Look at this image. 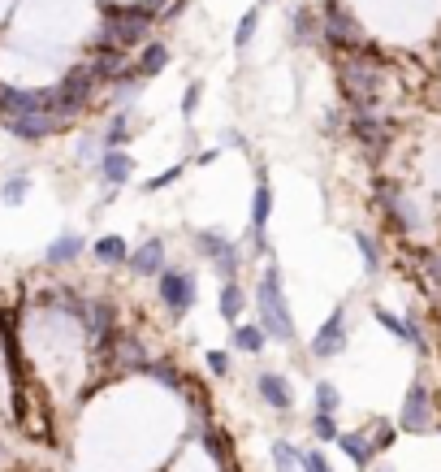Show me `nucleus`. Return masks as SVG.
<instances>
[{"mask_svg": "<svg viewBox=\"0 0 441 472\" xmlns=\"http://www.w3.org/2000/svg\"><path fill=\"white\" fill-rule=\"evenodd\" d=\"M251 308H256V321L268 334V343H282V346L299 343V326H295V312H290V299H286V277H282L277 256H268L260 277H256Z\"/></svg>", "mask_w": 441, "mask_h": 472, "instance_id": "1", "label": "nucleus"}, {"mask_svg": "<svg viewBox=\"0 0 441 472\" xmlns=\"http://www.w3.org/2000/svg\"><path fill=\"white\" fill-rule=\"evenodd\" d=\"M337 83H342L346 113H381L386 109V65L372 56V48L342 53Z\"/></svg>", "mask_w": 441, "mask_h": 472, "instance_id": "2", "label": "nucleus"}, {"mask_svg": "<svg viewBox=\"0 0 441 472\" xmlns=\"http://www.w3.org/2000/svg\"><path fill=\"white\" fill-rule=\"evenodd\" d=\"M191 247H195V256H204L212 269H216V277H221V282H238L243 260H247L243 238H230L226 230H216V226H204V230H195Z\"/></svg>", "mask_w": 441, "mask_h": 472, "instance_id": "3", "label": "nucleus"}, {"mask_svg": "<svg viewBox=\"0 0 441 472\" xmlns=\"http://www.w3.org/2000/svg\"><path fill=\"white\" fill-rule=\"evenodd\" d=\"M156 299L160 308H165V316L169 321H186L195 308V299H199V277H195L186 265H169V269L156 277Z\"/></svg>", "mask_w": 441, "mask_h": 472, "instance_id": "4", "label": "nucleus"}, {"mask_svg": "<svg viewBox=\"0 0 441 472\" xmlns=\"http://www.w3.org/2000/svg\"><path fill=\"white\" fill-rule=\"evenodd\" d=\"M372 200H376V208H381V217H386L389 230H398V235H406V238L420 230V217H416V208H411V200H406V191L398 182L381 178L372 186Z\"/></svg>", "mask_w": 441, "mask_h": 472, "instance_id": "5", "label": "nucleus"}, {"mask_svg": "<svg viewBox=\"0 0 441 472\" xmlns=\"http://www.w3.org/2000/svg\"><path fill=\"white\" fill-rule=\"evenodd\" d=\"M320 22H325V44L334 53H359V48H368V39L355 26L351 14L342 9V0H325L320 5Z\"/></svg>", "mask_w": 441, "mask_h": 472, "instance_id": "6", "label": "nucleus"}, {"mask_svg": "<svg viewBox=\"0 0 441 472\" xmlns=\"http://www.w3.org/2000/svg\"><path fill=\"white\" fill-rule=\"evenodd\" d=\"M346 343H351V326H346V304H337V308L316 326L312 343H307V356H312V360H337V356H346Z\"/></svg>", "mask_w": 441, "mask_h": 472, "instance_id": "7", "label": "nucleus"}, {"mask_svg": "<svg viewBox=\"0 0 441 472\" xmlns=\"http://www.w3.org/2000/svg\"><path fill=\"white\" fill-rule=\"evenodd\" d=\"M398 425H403L406 434H428V429H437V403H433V390H428L424 377H411V386H406Z\"/></svg>", "mask_w": 441, "mask_h": 472, "instance_id": "8", "label": "nucleus"}, {"mask_svg": "<svg viewBox=\"0 0 441 472\" xmlns=\"http://www.w3.org/2000/svg\"><path fill=\"white\" fill-rule=\"evenodd\" d=\"M53 113V87H0V117Z\"/></svg>", "mask_w": 441, "mask_h": 472, "instance_id": "9", "label": "nucleus"}, {"mask_svg": "<svg viewBox=\"0 0 441 472\" xmlns=\"http://www.w3.org/2000/svg\"><path fill=\"white\" fill-rule=\"evenodd\" d=\"M70 126V122H61L56 113H26V117H5V130L22 139V144H44V139H53L61 130Z\"/></svg>", "mask_w": 441, "mask_h": 472, "instance_id": "10", "label": "nucleus"}, {"mask_svg": "<svg viewBox=\"0 0 441 472\" xmlns=\"http://www.w3.org/2000/svg\"><path fill=\"white\" fill-rule=\"evenodd\" d=\"M125 269L135 273V277H143V282H147V277H152V282H156L160 273L169 269V243H165V238H143L139 247H130V265H125Z\"/></svg>", "mask_w": 441, "mask_h": 472, "instance_id": "11", "label": "nucleus"}, {"mask_svg": "<svg viewBox=\"0 0 441 472\" xmlns=\"http://www.w3.org/2000/svg\"><path fill=\"white\" fill-rule=\"evenodd\" d=\"M351 135L368 152H386L394 144V122H389L386 113H351Z\"/></svg>", "mask_w": 441, "mask_h": 472, "instance_id": "12", "label": "nucleus"}, {"mask_svg": "<svg viewBox=\"0 0 441 472\" xmlns=\"http://www.w3.org/2000/svg\"><path fill=\"white\" fill-rule=\"evenodd\" d=\"M256 395H260V403L265 407H273L277 417H290L295 412V386H290V377L286 373H256Z\"/></svg>", "mask_w": 441, "mask_h": 472, "instance_id": "13", "label": "nucleus"}, {"mask_svg": "<svg viewBox=\"0 0 441 472\" xmlns=\"http://www.w3.org/2000/svg\"><path fill=\"white\" fill-rule=\"evenodd\" d=\"M135 169H139V165H135V156H130L125 147H108L105 156H100V165H95V178L105 182L108 191H122L125 182L135 178Z\"/></svg>", "mask_w": 441, "mask_h": 472, "instance_id": "14", "label": "nucleus"}, {"mask_svg": "<svg viewBox=\"0 0 441 472\" xmlns=\"http://www.w3.org/2000/svg\"><path fill=\"white\" fill-rule=\"evenodd\" d=\"M290 39H295L299 48H316V44H325L320 9H312V5H295V14H290Z\"/></svg>", "mask_w": 441, "mask_h": 472, "instance_id": "15", "label": "nucleus"}, {"mask_svg": "<svg viewBox=\"0 0 441 472\" xmlns=\"http://www.w3.org/2000/svg\"><path fill=\"white\" fill-rule=\"evenodd\" d=\"M83 252H87V238L78 235V230H61V235L44 247V265H48V269H65V265H74Z\"/></svg>", "mask_w": 441, "mask_h": 472, "instance_id": "16", "label": "nucleus"}, {"mask_svg": "<svg viewBox=\"0 0 441 472\" xmlns=\"http://www.w3.org/2000/svg\"><path fill=\"white\" fill-rule=\"evenodd\" d=\"M247 308H251V295L243 291V282H221V291H216V316L234 329Z\"/></svg>", "mask_w": 441, "mask_h": 472, "instance_id": "17", "label": "nucleus"}, {"mask_svg": "<svg viewBox=\"0 0 441 472\" xmlns=\"http://www.w3.org/2000/svg\"><path fill=\"white\" fill-rule=\"evenodd\" d=\"M91 256L105 269H125L130 265V243L122 235H100V238H91Z\"/></svg>", "mask_w": 441, "mask_h": 472, "instance_id": "18", "label": "nucleus"}, {"mask_svg": "<svg viewBox=\"0 0 441 472\" xmlns=\"http://www.w3.org/2000/svg\"><path fill=\"white\" fill-rule=\"evenodd\" d=\"M265 346H268V334L260 329V321H238L230 329V351H238V356H260Z\"/></svg>", "mask_w": 441, "mask_h": 472, "instance_id": "19", "label": "nucleus"}, {"mask_svg": "<svg viewBox=\"0 0 441 472\" xmlns=\"http://www.w3.org/2000/svg\"><path fill=\"white\" fill-rule=\"evenodd\" d=\"M337 447L346 451V459H351L355 468H372V459H376L372 434H359V429H351V434H337Z\"/></svg>", "mask_w": 441, "mask_h": 472, "instance_id": "20", "label": "nucleus"}, {"mask_svg": "<svg viewBox=\"0 0 441 472\" xmlns=\"http://www.w3.org/2000/svg\"><path fill=\"white\" fill-rule=\"evenodd\" d=\"M169 56H174V53H169V44H160V39H147V44L139 48V56H135V70H139L143 78L152 83V78H156V74L169 65Z\"/></svg>", "mask_w": 441, "mask_h": 472, "instance_id": "21", "label": "nucleus"}, {"mask_svg": "<svg viewBox=\"0 0 441 472\" xmlns=\"http://www.w3.org/2000/svg\"><path fill=\"white\" fill-rule=\"evenodd\" d=\"M355 252H359V265H364V273H368V277H376V273H381L386 256H381V243H376V235H368V230H355Z\"/></svg>", "mask_w": 441, "mask_h": 472, "instance_id": "22", "label": "nucleus"}, {"mask_svg": "<svg viewBox=\"0 0 441 472\" xmlns=\"http://www.w3.org/2000/svg\"><path fill=\"white\" fill-rule=\"evenodd\" d=\"M130 139H135V126H130V109H113V117H108L105 135H100L105 152H108V147H125Z\"/></svg>", "mask_w": 441, "mask_h": 472, "instance_id": "23", "label": "nucleus"}, {"mask_svg": "<svg viewBox=\"0 0 441 472\" xmlns=\"http://www.w3.org/2000/svg\"><path fill=\"white\" fill-rule=\"evenodd\" d=\"M26 196H31V174H26V169H18V174H9V178L0 182V204L18 208Z\"/></svg>", "mask_w": 441, "mask_h": 472, "instance_id": "24", "label": "nucleus"}, {"mask_svg": "<svg viewBox=\"0 0 441 472\" xmlns=\"http://www.w3.org/2000/svg\"><path fill=\"white\" fill-rule=\"evenodd\" d=\"M147 377H152V382H160V386H169V390H182V395L191 390V386H186V377H182V368H177V364H169V360H152V364H147Z\"/></svg>", "mask_w": 441, "mask_h": 472, "instance_id": "25", "label": "nucleus"}, {"mask_svg": "<svg viewBox=\"0 0 441 472\" xmlns=\"http://www.w3.org/2000/svg\"><path fill=\"white\" fill-rule=\"evenodd\" d=\"M260 9H247L243 18H238V26H234V53H247L251 48V39H256V31H260Z\"/></svg>", "mask_w": 441, "mask_h": 472, "instance_id": "26", "label": "nucleus"}, {"mask_svg": "<svg viewBox=\"0 0 441 472\" xmlns=\"http://www.w3.org/2000/svg\"><path fill=\"white\" fill-rule=\"evenodd\" d=\"M312 399H316V412H342V395H337V386L329 382V377H320L316 386H312Z\"/></svg>", "mask_w": 441, "mask_h": 472, "instance_id": "27", "label": "nucleus"}, {"mask_svg": "<svg viewBox=\"0 0 441 472\" xmlns=\"http://www.w3.org/2000/svg\"><path fill=\"white\" fill-rule=\"evenodd\" d=\"M372 321L386 329V334H394L398 343H406V316H398V312H389L381 308V304H372Z\"/></svg>", "mask_w": 441, "mask_h": 472, "instance_id": "28", "label": "nucleus"}, {"mask_svg": "<svg viewBox=\"0 0 441 472\" xmlns=\"http://www.w3.org/2000/svg\"><path fill=\"white\" fill-rule=\"evenodd\" d=\"M337 420L334 412H312V437H320V442H337Z\"/></svg>", "mask_w": 441, "mask_h": 472, "instance_id": "29", "label": "nucleus"}, {"mask_svg": "<svg viewBox=\"0 0 441 472\" xmlns=\"http://www.w3.org/2000/svg\"><path fill=\"white\" fill-rule=\"evenodd\" d=\"M406 346H411L420 360L428 356V351H433V346H428V334H424V326L416 321V316H411V312H406Z\"/></svg>", "mask_w": 441, "mask_h": 472, "instance_id": "30", "label": "nucleus"}, {"mask_svg": "<svg viewBox=\"0 0 441 472\" xmlns=\"http://www.w3.org/2000/svg\"><path fill=\"white\" fill-rule=\"evenodd\" d=\"M182 174H186V165H169L165 174H156V178L143 182V191L152 196V191H165V186H174V182H182Z\"/></svg>", "mask_w": 441, "mask_h": 472, "instance_id": "31", "label": "nucleus"}, {"mask_svg": "<svg viewBox=\"0 0 441 472\" xmlns=\"http://www.w3.org/2000/svg\"><path fill=\"white\" fill-rule=\"evenodd\" d=\"M100 156H105L100 135H83V139H78V161H83V165H100Z\"/></svg>", "mask_w": 441, "mask_h": 472, "instance_id": "32", "label": "nucleus"}, {"mask_svg": "<svg viewBox=\"0 0 441 472\" xmlns=\"http://www.w3.org/2000/svg\"><path fill=\"white\" fill-rule=\"evenodd\" d=\"M204 364L212 377H230V351H204Z\"/></svg>", "mask_w": 441, "mask_h": 472, "instance_id": "33", "label": "nucleus"}, {"mask_svg": "<svg viewBox=\"0 0 441 472\" xmlns=\"http://www.w3.org/2000/svg\"><path fill=\"white\" fill-rule=\"evenodd\" d=\"M199 95H204V87H199V83H186V95H182V117H186V122H191L195 109H199Z\"/></svg>", "mask_w": 441, "mask_h": 472, "instance_id": "34", "label": "nucleus"}, {"mask_svg": "<svg viewBox=\"0 0 441 472\" xmlns=\"http://www.w3.org/2000/svg\"><path fill=\"white\" fill-rule=\"evenodd\" d=\"M424 273H428V282L441 286V247H428V252H424Z\"/></svg>", "mask_w": 441, "mask_h": 472, "instance_id": "35", "label": "nucleus"}, {"mask_svg": "<svg viewBox=\"0 0 441 472\" xmlns=\"http://www.w3.org/2000/svg\"><path fill=\"white\" fill-rule=\"evenodd\" d=\"M303 464H307L312 472H334V468H329V459H325L320 451H303Z\"/></svg>", "mask_w": 441, "mask_h": 472, "instance_id": "36", "label": "nucleus"}, {"mask_svg": "<svg viewBox=\"0 0 441 472\" xmlns=\"http://www.w3.org/2000/svg\"><path fill=\"white\" fill-rule=\"evenodd\" d=\"M221 147H238V152H247V139H243V130H226V135H221Z\"/></svg>", "mask_w": 441, "mask_h": 472, "instance_id": "37", "label": "nucleus"}, {"mask_svg": "<svg viewBox=\"0 0 441 472\" xmlns=\"http://www.w3.org/2000/svg\"><path fill=\"white\" fill-rule=\"evenodd\" d=\"M216 161H221V147H208V152L195 156V165H216Z\"/></svg>", "mask_w": 441, "mask_h": 472, "instance_id": "38", "label": "nucleus"}, {"mask_svg": "<svg viewBox=\"0 0 441 472\" xmlns=\"http://www.w3.org/2000/svg\"><path fill=\"white\" fill-rule=\"evenodd\" d=\"M5 464H9V451H5V442H0V468H5Z\"/></svg>", "mask_w": 441, "mask_h": 472, "instance_id": "39", "label": "nucleus"}, {"mask_svg": "<svg viewBox=\"0 0 441 472\" xmlns=\"http://www.w3.org/2000/svg\"><path fill=\"white\" fill-rule=\"evenodd\" d=\"M0 87H5V83H0Z\"/></svg>", "mask_w": 441, "mask_h": 472, "instance_id": "40", "label": "nucleus"}, {"mask_svg": "<svg viewBox=\"0 0 441 472\" xmlns=\"http://www.w3.org/2000/svg\"><path fill=\"white\" fill-rule=\"evenodd\" d=\"M437 429H441V425H437Z\"/></svg>", "mask_w": 441, "mask_h": 472, "instance_id": "41", "label": "nucleus"}]
</instances>
